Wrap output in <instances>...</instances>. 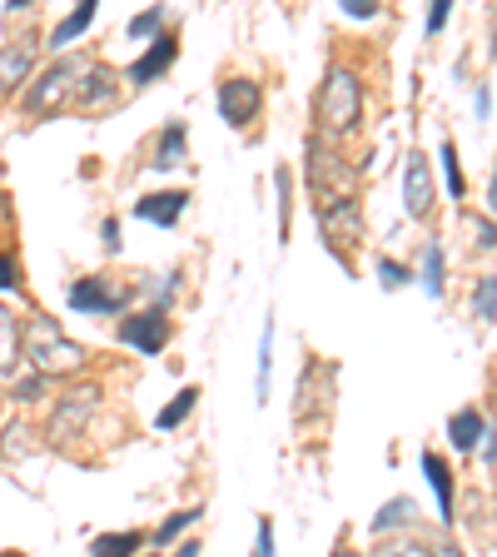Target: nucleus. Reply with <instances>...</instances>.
I'll list each match as a JSON object with an SVG mask.
<instances>
[{
    "instance_id": "1",
    "label": "nucleus",
    "mask_w": 497,
    "mask_h": 557,
    "mask_svg": "<svg viewBox=\"0 0 497 557\" xmlns=\"http://www.w3.org/2000/svg\"><path fill=\"white\" fill-rule=\"evenodd\" d=\"M21 354H25L35 379H55V373L85 369V348L75 344V338L60 334V324L46 319V313H35L30 324L21 329Z\"/></svg>"
},
{
    "instance_id": "2",
    "label": "nucleus",
    "mask_w": 497,
    "mask_h": 557,
    "mask_svg": "<svg viewBox=\"0 0 497 557\" xmlns=\"http://www.w3.org/2000/svg\"><path fill=\"white\" fill-rule=\"evenodd\" d=\"M363 120V85L348 65H334L324 75V90H319V125H324L328 139L353 135Z\"/></svg>"
},
{
    "instance_id": "3",
    "label": "nucleus",
    "mask_w": 497,
    "mask_h": 557,
    "mask_svg": "<svg viewBox=\"0 0 497 557\" xmlns=\"http://www.w3.org/2000/svg\"><path fill=\"white\" fill-rule=\"evenodd\" d=\"M80 75H85V60L60 55L55 65H50L46 75L30 85V90H25V110H30V115H55L60 104L75 100V90H80Z\"/></svg>"
},
{
    "instance_id": "4",
    "label": "nucleus",
    "mask_w": 497,
    "mask_h": 557,
    "mask_svg": "<svg viewBox=\"0 0 497 557\" xmlns=\"http://www.w3.org/2000/svg\"><path fill=\"white\" fill-rule=\"evenodd\" d=\"M319 230H324V239L334 244V249H348V244H359L363 234V209L359 199H328L324 209H319Z\"/></svg>"
},
{
    "instance_id": "5",
    "label": "nucleus",
    "mask_w": 497,
    "mask_h": 557,
    "mask_svg": "<svg viewBox=\"0 0 497 557\" xmlns=\"http://www.w3.org/2000/svg\"><path fill=\"white\" fill-rule=\"evenodd\" d=\"M95 408H100V388H95V383H85V388H75V394L60 398L50 433H55V438H75V433H80L85 423L95 418Z\"/></svg>"
},
{
    "instance_id": "6",
    "label": "nucleus",
    "mask_w": 497,
    "mask_h": 557,
    "mask_svg": "<svg viewBox=\"0 0 497 557\" xmlns=\"http://www.w3.org/2000/svg\"><path fill=\"white\" fill-rule=\"evenodd\" d=\"M120 344L139 348V354H160V348L170 344V319H164L160 309L135 313V319H125V324H120Z\"/></svg>"
},
{
    "instance_id": "7",
    "label": "nucleus",
    "mask_w": 497,
    "mask_h": 557,
    "mask_svg": "<svg viewBox=\"0 0 497 557\" xmlns=\"http://www.w3.org/2000/svg\"><path fill=\"white\" fill-rule=\"evenodd\" d=\"M403 205L413 220H428L433 214V170H428V154H408V170H403Z\"/></svg>"
},
{
    "instance_id": "8",
    "label": "nucleus",
    "mask_w": 497,
    "mask_h": 557,
    "mask_svg": "<svg viewBox=\"0 0 497 557\" xmlns=\"http://www.w3.org/2000/svg\"><path fill=\"white\" fill-rule=\"evenodd\" d=\"M125 299H129V289H120L110 278H80V284L70 289V304L80 313H120Z\"/></svg>"
},
{
    "instance_id": "9",
    "label": "nucleus",
    "mask_w": 497,
    "mask_h": 557,
    "mask_svg": "<svg viewBox=\"0 0 497 557\" xmlns=\"http://www.w3.org/2000/svg\"><path fill=\"white\" fill-rule=\"evenodd\" d=\"M259 104H264V95H259L254 81H224L220 85V115L229 120V125H249V120L259 115Z\"/></svg>"
},
{
    "instance_id": "10",
    "label": "nucleus",
    "mask_w": 497,
    "mask_h": 557,
    "mask_svg": "<svg viewBox=\"0 0 497 557\" xmlns=\"http://www.w3.org/2000/svg\"><path fill=\"white\" fill-rule=\"evenodd\" d=\"M30 65H35V40H11V46H0V100L21 90Z\"/></svg>"
},
{
    "instance_id": "11",
    "label": "nucleus",
    "mask_w": 497,
    "mask_h": 557,
    "mask_svg": "<svg viewBox=\"0 0 497 557\" xmlns=\"http://www.w3.org/2000/svg\"><path fill=\"white\" fill-rule=\"evenodd\" d=\"M120 95V75L110 65H85L80 75V90H75V100H80V110H100V104H110Z\"/></svg>"
},
{
    "instance_id": "12",
    "label": "nucleus",
    "mask_w": 497,
    "mask_h": 557,
    "mask_svg": "<svg viewBox=\"0 0 497 557\" xmlns=\"http://www.w3.org/2000/svg\"><path fill=\"white\" fill-rule=\"evenodd\" d=\"M170 65H174V40H170V35H160V40H154V46L135 60V65H129V81H135V85H150L154 75H164Z\"/></svg>"
},
{
    "instance_id": "13",
    "label": "nucleus",
    "mask_w": 497,
    "mask_h": 557,
    "mask_svg": "<svg viewBox=\"0 0 497 557\" xmlns=\"http://www.w3.org/2000/svg\"><path fill=\"white\" fill-rule=\"evenodd\" d=\"M483 433H487V418L477 413V408H463V413H452V423H448V438H452V448L473 453L477 443H483Z\"/></svg>"
},
{
    "instance_id": "14",
    "label": "nucleus",
    "mask_w": 497,
    "mask_h": 557,
    "mask_svg": "<svg viewBox=\"0 0 497 557\" xmlns=\"http://www.w3.org/2000/svg\"><path fill=\"white\" fill-rule=\"evenodd\" d=\"M179 209H185V195H179V189H170V195L139 199V220H150V224H174V220H179Z\"/></svg>"
},
{
    "instance_id": "15",
    "label": "nucleus",
    "mask_w": 497,
    "mask_h": 557,
    "mask_svg": "<svg viewBox=\"0 0 497 557\" xmlns=\"http://www.w3.org/2000/svg\"><path fill=\"white\" fill-rule=\"evenodd\" d=\"M423 473H428L433 493H438V508H443V518L452 522V473H448V463H443L438 453H423Z\"/></svg>"
},
{
    "instance_id": "16",
    "label": "nucleus",
    "mask_w": 497,
    "mask_h": 557,
    "mask_svg": "<svg viewBox=\"0 0 497 557\" xmlns=\"http://www.w3.org/2000/svg\"><path fill=\"white\" fill-rule=\"evenodd\" d=\"M15 354H21V324H15V313L0 304V379L15 369Z\"/></svg>"
},
{
    "instance_id": "17",
    "label": "nucleus",
    "mask_w": 497,
    "mask_h": 557,
    "mask_svg": "<svg viewBox=\"0 0 497 557\" xmlns=\"http://www.w3.org/2000/svg\"><path fill=\"white\" fill-rule=\"evenodd\" d=\"M154 164H160V170H174V164H185V125H179V120L164 129L160 150H154Z\"/></svg>"
},
{
    "instance_id": "18",
    "label": "nucleus",
    "mask_w": 497,
    "mask_h": 557,
    "mask_svg": "<svg viewBox=\"0 0 497 557\" xmlns=\"http://www.w3.org/2000/svg\"><path fill=\"white\" fill-rule=\"evenodd\" d=\"M139 533H104L90 543V557H135Z\"/></svg>"
},
{
    "instance_id": "19",
    "label": "nucleus",
    "mask_w": 497,
    "mask_h": 557,
    "mask_svg": "<svg viewBox=\"0 0 497 557\" xmlns=\"http://www.w3.org/2000/svg\"><path fill=\"white\" fill-rule=\"evenodd\" d=\"M90 21H95V5H80V11H70L65 21H60L55 30H50V46H55V50H60V46H70V40H75V35H80Z\"/></svg>"
},
{
    "instance_id": "20",
    "label": "nucleus",
    "mask_w": 497,
    "mask_h": 557,
    "mask_svg": "<svg viewBox=\"0 0 497 557\" xmlns=\"http://www.w3.org/2000/svg\"><path fill=\"white\" fill-rule=\"evenodd\" d=\"M408 518H413V503H408V498L383 503V508H378V518H373V533H394V528H403Z\"/></svg>"
},
{
    "instance_id": "21",
    "label": "nucleus",
    "mask_w": 497,
    "mask_h": 557,
    "mask_svg": "<svg viewBox=\"0 0 497 557\" xmlns=\"http://www.w3.org/2000/svg\"><path fill=\"white\" fill-rule=\"evenodd\" d=\"M195 404H199V388H179V394L170 398V408L160 413V429H179V423L189 418V408H195Z\"/></svg>"
},
{
    "instance_id": "22",
    "label": "nucleus",
    "mask_w": 497,
    "mask_h": 557,
    "mask_svg": "<svg viewBox=\"0 0 497 557\" xmlns=\"http://www.w3.org/2000/svg\"><path fill=\"white\" fill-rule=\"evenodd\" d=\"M473 309H477V324H493L497 313V278H477V294H473Z\"/></svg>"
},
{
    "instance_id": "23",
    "label": "nucleus",
    "mask_w": 497,
    "mask_h": 557,
    "mask_svg": "<svg viewBox=\"0 0 497 557\" xmlns=\"http://www.w3.org/2000/svg\"><path fill=\"white\" fill-rule=\"evenodd\" d=\"M423 289L443 294V255H438V244H428V249H423Z\"/></svg>"
},
{
    "instance_id": "24",
    "label": "nucleus",
    "mask_w": 497,
    "mask_h": 557,
    "mask_svg": "<svg viewBox=\"0 0 497 557\" xmlns=\"http://www.w3.org/2000/svg\"><path fill=\"white\" fill-rule=\"evenodd\" d=\"M378 557H428V547L413 543V537H398V543H383Z\"/></svg>"
},
{
    "instance_id": "25",
    "label": "nucleus",
    "mask_w": 497,
    "mask_h": 557,
    "mask_svg": "<svg viewBox=\"0 0 497 557\" xmlns=\"http://www.w3.org/2000/svg\"><path fill=\"white\" fill-rule=\"evenodd\" d=\"M378 278H383V289H403V284H408V269L394 264V259H378Z\"/></svg>"
},
{
    "instance_id": "26",
    "label": "nucleus",
    "mask_w": 497,
    "mask_h": 557,
    "mask_svg": "<svg viewBox=\"0 0 497 557\" xmlns=\"http://www.w3.org/2000/svg\"><path fill=\"white\" fill-rule=\"evenodd\" d=\"M189 522H199V512H195V508H189V512H174L170 522H160V543H170V537H179V533H185V528H189Z\"/></svg>"
},
{
    "instance_id": "27",
    "label": "nucleus",
    "mask_w": 497,
    "mask_h": 557,
    "mask_svg": "<svg viewBox=\"0 0 497 557\" xmlns=\"http://www.w3.org/2000/svg\"><path fill=\"white\" fill-rule=\"evenodd\" d=\"M443 170H448L452 195H463V170H458V150H452V145H443Z\"/></svg>"
},
{
    "instance_id": "28",
    "label": "nucleus",
    "mask_w": 497,
    "mask_h": 557,
    "mask_svg": "<svg viewBox=\"0 0 497 557\" xmlns=\"http://www.w3.org/2000/svg\"><path fill=\"white\" fill-rule=\"evenodd\" d=\"M160 21H164V15H160V5H154V11H145V15H135V21H129V35H135V40H139V35H154V30H160Z\"/></svg>"
},
{
    "instance_id": "29",
    "label": "nucleus",
    "mask_w": 497,
    "mask_h": 557,
    "mask_svg": "<svg viewBox=\"0 0 497 557\" xmlns=\"http://www.w3.org/2000/svg\"><path fill=\"white\" fill-rule=\"evenodd\" d=\"M254 557H274V528H269V518L259 522V547H254Z\"/></svg>"
},
{
    "instance_id": "30",
    "label": "nucleus",
    "mask_w": 497,
    "mask_h": 557,
    "mask_svg": "<svg viewBox=\"0 0 497 557\" xmlns=\"http://www.w3.org/2000/svg\"><path fill=\"white\" fill-rule=\"evenodd\" d=\"M46 394V379H25L21 388H15V398H21V404H30V398H40Z\"/></svg>"
},
{
    "instance_id": "31",
    "label": "nucleus",
    "mask_w": 497,
    "mask_h": 557,
    "mask_svg": "<svg viewBox=\"0 0 497 557\" xmlns=\"http://www.w3.org/2000/svg\"><path fill=\"white\" fill-rule=\"evenodd\" d=\"M25 438H30V433H25L21 423H15V429H5V443H11L5 453H11V458H21V453H25Z\"/></svg>"
},
{
    "instance_id": "32",
    "label": "nucleus",
    "mask_w": 497,
    "mask_h": 557,
    "mask_svg": "<svg viewBox=\"0 0 497 557\" xmlns=\"http://www.w3.org/2000/svg\"><path fill=\"white\" fill-rule=\"evenodd\" d=\"M15 289V259L11 255H0V294Z\"/></svg>"
},
{
    "instance_id": "33",
    "label": "nucleus",
    "mask_w": 497,
    "mask_h": 557,
    "mask_svg": "<svg viewBox=\"0 0 497 557\" xmlns=\"http://www.w3.org/2000/svg\"><path fill=\"white\" fill-rule=\"evenodd\" d=\"M443 25H448V0H438V5L428 11V35H438Z\"/></svg>"
},
{
    "instance_id": "34",
    "label": "nucleus",
    "mask_w": 497,
    "mask_h": 557,
    "mask_svg": "<svg viewBox=\"0 0 497 557\" xmlns=\"http://www.w3.org/2000/svg\"><path fill=\"white\" fill-rule=\"evenodd\" d=\"M344 11H348V15H373L378 5H373V0H344Z\"/></svg>"
},
{
    "instance_id": "35",
    "label": "nucleus",
    "mask_w": 497,
    "mask_h": 557,
    "mask_svg": "<svg viewBox=\"0 0 497 557\" xmlns=\"http://www.w3.org/2000/svg\"><path fill=\"white\" fill-rule=\"evenodd\" d=\"M104 244H110V249H120V224L115 220H104Z\"/></svg>"
},
{
    "instance_id": "36",
    "label": "nucleus",
    "mask_w": 497,
    "mask_h": 557,
    "mask_svg": "<svg viewBox=\"0 0 497 557\" xmlns=\"http://www.w3.org/2000/svg\"><path fill=\"white\" fill-rule=\"evenodd\" d=\"M428 557H463V553H458L452 543H438V553H428Z\"/></svg>"
},
{
    "instance_id": "37",
    "label": "nucleus",
    "mask_w": 497,
    "mask_h": 557,
    "mask_svg": "<svg viewBox=\"0 0 497 557\" xmlns=\"http://www.w3.org/2000/svg\"><path fill=\"white\" fill-rule=\"evenodd\" d=\"M174 557H199V543H185V547H179V553H174Z\"/></svg>"
},
{
    "instance_id": "38",
    "label": "nucleus",
    "mask_w": 497,
    "mask_h": 557,
    "mask_svg": "<svg viewBox=\"0 0 497 557\" xmlns=\"http://www.w3.org/2000/svg\"><path fill=\"white\" fill-rule=\"evenodd\" d=\"M334 557H363V553H353V547H338V553Z\"/></svg>"
},
{
    "instance_id": "39",
    "label": "nucleus",
    "mask_w": 497,
    "mask_h": 557,
    "mask_svg": "<svg viewBox=\"0 0 497 557\" xmlns=\"http://www.w3.org/2000/svg\"><path fill=\"white\" fill-rule=\"evenodd\" d=\"M5 557H21V553H5Z\"/></svg>"
}]
</instances>
